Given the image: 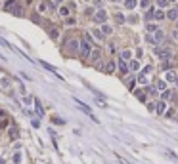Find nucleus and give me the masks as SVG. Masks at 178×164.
I'll return each mask as SVG.
<instances>
[{
	"label": "nucleus",
	"mask_w": 178,
	"mask_h": 164,
	"mask_svg": "<svg viewBox=\"0 0 178 164\" xmlns=\"http://www.w3.org/2000/svg\"><path fill=\"white\" fill-rule=\"evenodd\" d=\"M35 109H36V114H38V117H44V107H42V103H40L38 97L35 99Z\"/></svg>",
	"instance_id": "nucleus-7"
},
{
	"label": "nucleus",
	"mask_w": 178,
	"mask_h": 164,
	"mask_svg": "<svg viewBox=\"0 0 178 164\" xmlns=\"http://www.w3.org/2000/svg\"><path fill=\"white\" fill-rule=\"evenodd\" d=\"M102 31H103V35H111L113 29H111L109 25H106V23H102Z\"/></svg>",
	"instance_id": "nucleus-18"
},
{
	"label": "nucleus",
	"mask_w": 178,
	"mask_h": 164,
	"mask_svg": "<svg viewBox=\"0 0 178 164\" xmlns=\"http://www.w3.org/2000/svg\"><path fill=\"white\" fill-rule=\"evenodd\" d=\"M130 69H132V71H138V69H140V63H138V61H130Z\"/></svg>",
	"instance_id": "nucleus-25"
},
{
	"label": "nucleus",
	"mask_w": 178,
	"mask_h": 164,
	"mask_svg": "<svg viewBox=\"0 0 178 164\" xmlns=\"http://www.w3.org/2000/svg\"><path fill=\"white\" fill-rule=\"evenodd\" d=\"M155 111H157V114H163V113H165V99L157 101V105H155Z\"/></svg>",
	"instance_id": "nucleus-8"
},
{
	"label": "nucleus",
	"mask_w": 178,
	"mask_h": 164,
	"mask_svg": "<svg viewBox=\"0 0 178 164\" xmlns=\"http://www.w3.org/2000/svg\"><path fill=\"white\" fill-rule=\"evenodd\" d=\"M80 55L83 57H90V54H92V44L88 42V40H83V42H80Z\"/></svg>",
	"instance_id": "nucleus-3"
},
{
	"label": "nucleus",
	"mask_w": 178,
	"mask_h": 164,
	"mask_svg": "<svg viewBox=\"0 0 178 164\" xmlns=\"http://www.w3.org/2000/svg\"><path fill=\"white\" fill-rule=\"evenodd\" d=\"M157 4H159V8H165L168 4V0H157Z\"/></svg>",
	"instance_id": "nucleus-29"
},
{
	"label": "nucleus",
	"mask_w": 178,
	"mask_h": 164,
	"mask_svg": "<svg viewBox=\"0 0 178 164\" xmlns=\"http://www.w3.org/2000/svg\"><path fill=\"white\" fill-rule=\"evenodd\" d=\"M163 17H165V13L161 12V10H157V12H155V19H163Z\"/></svg>",
	"instance_id": "nucleus-28"
},
{
	"label": "nucleus",
	"mask_w": 178,
	"mask_h": 164,
	"mask_svg": "<svg viewBox=\"0 0 178 164\" xmlns=\"http://www.w3.org/2000/svg\"><path fill=\"white\" fill-rule=\"evenodd\" d=\"M0 46H6V48H12V46H10V44H8V42H6V40H4V38H0Z\"/></svg>",
	"instance_id": "nucleus-35"
},
{
	"label": "nucleus",
	"mask_w": 178,
	"mask_h": 164,
	"mask_svg": "<svg viewBox=\"0 0 178 164\" xmlns=\"http://www.w3.org/2000/svg\"><path fill=\"white\" fill-rule=\"evenodd\" d=\"M54 2H56V4H61V2H63V0H54Z\"/></svg>",
	"instance_id": "nucleus-38"
},
{
	"label": "nucleus",
	"mask_w": 178,
	"mask_h": 164,
	"mask_svg": "<svg viewBox=\"0 0 178 164\" xmlns=\"http://www.w3.org/2000/svg\"><path fill=\"white\" fill-rule=\"evenodd\" d=\"M60 13L63 15V17H67V15H69V10H67V6H63V8H60Z\"/></svg>",
	"instance_id": "nucleus-23"
},
{
	"label": "nucleus",
	"mask_w": 178,
	"mask_h": 164,
	"mask_svg": "<svg viewBox=\"0 0 178 164\" xmlns=\"http://www.w3.org/2000/svg\"><path fill=\"white\" fill-rule=\"evenodd\" d=\"M119 69H121V73H128V63L125 59H121L119 61Z\"/></svg>",
	"instance_id": "nucleus-12"
},
{
	"label": "nucleus",
	"mask_w": 178,
	"mask_h": 164,
	"mask_svg": "<svg viewBox=\"0 0 178 164\" xmlns=\"http://www.w3.org/2000/svg\"><path fill=\"white\" fill-rule=\"evenodd\" d=\"M115 71V63H109V65H106V73H113Z\"/></svg>",
	"instance_id": "nucleus-26"
},
{
	"label": "nucleus",
	"mask_w": 178,
	"mask_h": 164,
	"mask_svg": "<svg viewBox=\"0 0 178 164\" xmlns=\"http://www.w3.org/2000/svg\"><path fill=\"white\" fill-rule=\"evenodd\" d=\"M50 36H52V38L56 40V38L60 36V31H58V29H52V31H50Z\"/></svg>",
	"instance_id": "nucleus-24"
},
{
	"label": "nucleus",
	"mask_w": 178,
	"mask_h": 164,
	"mask_svg": "<svg viewBox=\"0 0 178 164\" xmlns=\"http://www.w3.org/2000/svg\"><path fill=\"white\" fill-rule=\"evenodd\" d=\"M2 86H4V88H10V80L4 78V80H2Z\"/></svg>",
	"instance_id": "nucleus-36"
},
{
	"label": "nucleus",
	"mask_w": 178,
	"mask_h": 164,
	"mask_svg": "<svg viewBox=\"0 0 178 164\" xmlns=\"http://www.w3.org/2000/svg\"><path fill=\"white\" fill-rule=\"evenodd\" d=\"M67 50L75 54L77 50H80V42H77V40H69V44H67Z\"/></svg>",
	"instance_id": "nucleus-5"
},
{
	"label": "nucleus",
	"mask_w": 178,
	"mask_h": 164,
	"mask_svg": "<svg viewBox=\"0 0 178 164\" xmlns=\"http://www.w3.org/2000/svg\"><path fill=\"white\" fill-rule=\"evenodd\" d=\"M155 55L159 57L161 61H168V59H171V57H172V54H171V50H168V48H157Z\"/></svg>",
	"instance_id": "nucleus-2"
},
{
	"label": "nucleus",
	"mask_w": 178,
	"mask_h": 164,
	"mask_svg": "<svg viewBox=\"0 0 178 164\" xmlns=\"http://www.w3.org/2000/svg\"><path fill=\"white\" fill-rule=\"evenodd\" d=\"M155 88H157V90H161V92H165V90H167V84H165V80H157Z\"/></svg>",
	"instance_id": "nucleus-15"
},
{
	"label": "nucleus",
	"mask_w": 178,
	"mask_h": 164,
	"mask_svg": "<svg viewBox=\"0 0 178 164\" xmlns=\"http://www.w3.org/2000/svg\"><path fill=\"white\" fill-rule=\"evenodd\" d=\"M100 55H102V52H100V50H92V54H90L92 59H100Z\"/></svg>",
	"instance_id": "nucleus-20"
},
{
	"label": "nucleus",
	"mask_w": 178,
	"mask_h": 164,
	"mask_svg": "<svg viewBox=\"0 0 178 164\" xmlns=\"http://www.w3.org/2000/svg\"><path fill=\"white\" fill-rule=\"evenodd\" d=\"M13 162H15V164H19V162H21V155H19V153H15V157H13Z\"/></svg>",
	"instance_id": "nucleus-30"
},
{
	"label": "nucleus",
	"mask_w": 178,
	"mask_h": 164,
	"mask_svg": "<svg viewBox=\"0 0 178 164\" xmlns=\"http://www.w3.org/2000/svg\"><path fill=\"white\" fill-rule=\"evenodd\" d=\"M172 97H176V94L174 92H171V90H165V92H163V95H161V99H172Z\"/></svg>",
	"instance_id": "nucleus-9"
},
{
	"label": "nucleus",
	"mask_w": 178,
	"mask_h": 164,
	"mask_svg": "<svg viewBox=\"0 0 178 164\" xmlns=\"http://www.w3.org/2000/svg\"><path fill=\"white\" fill-rule=\"evenodd\" d=\"M145 29H148V32H155V31H159L155 23H148V25H145Z\"/></svg>",
	"instance_id": "nucleus-16"
},
{
	"label": "nucleus",
	"mask_w": 178,
	"mask_h": 164,
	"mask_svg": "<svg viewBox=\"0 0 178 164\" xmlns=\"http://www.w3.org/2000/svg\"><path fill=\"white\" fill-rule=\"evenodd\" d=\"M167 80H176V75H174V73H168V75H167Z\"/></svg>",
	"instance_id": "nucleus-32"
},
{
	"label": "nucleus",
	"mask_w": 178,
	"mask_h": 164,
	"mask_svg": "<svg viewBox=\"0 0 178 164\" xmlns=\"http://www.w3.org/2000/svg\"><path fill=\"white\" fill-rule=\"evenodd\" d=\"M136 4H138L136 0H125V6H126V10H134V8H136Z\"/></svg>",
	"instance_id": "nucleus-13"
},
{
	"label": "nucleus",
	"mask_w": 178,
	"mask_h": 164,
	"mask_svg": "<svg viewBox=\"0 0 178 164\" xmlns=\"http://www.w3.org/2000/svg\"><path fill=\"white\" fill-rule=\"evenodd\" d=\"M167 17H168V19H172V21H176V19H178V10H176V8H174V10H168Z\"/></svg>",
	"instance_id": "nucleus-11"
},
{
	"label": "nucleus",
	"mask_w": 178,
	"mask_h": 164,
	"mask_svg": "<svg viewBox=\"0 0 178 164\" xmlns=\"http://www.w3.org/2000/svg\"><path fill=\"white\" fill-rule=\"evenodd\" d=\"M140 4H142V8H148V6H149V0H142Z\"/></svg>",
	"instance_id": "nucleus-37"
},
{
	"label": "nucleus",
	"mask_w": 178,
	"mask_h": 164,
	"mask_svg": "<svg viewBox=\"0 0 178 164\" xmlns=\"http://www.w3.org/2000/svg\"><path fill=\"white\" fill-rule=\"evenodd\" d=\"M75 101H77V105H79V107H80V109H83V111H84L86 114H88V117H92V109H90V107H88V105H86V103H83V101H79V99H75ZM92 118H94V117H92ZM94 120H96V118H94Z\"/></svg>",
	"instance_id": "nucleus-6"
},
{
	"label": "nucleus",
	"mask_w": 178,
	"mask_h": 164,
	"mask_svg": "<svg viewBox=\"0 0 178 164\" xmlns=\"http://www.w3.org/2000/svg\"><path fill=\"white\" fill-rule=\"evenodd\" d=\"M130 52H128V50H123V52H121V59H125V61H130Z\"/></svg>",
	"instance_id": "nucleus-14"
},
{
	"label": "nucleus",
	"mask_w": 178,
	"mask_h": 164,
	"mask_svg": "<svg viewBox=\"0 0 178 164\" xmlns=\"http://www.w3.org/2000/svg\"><path fill=\"white\" fill-rule=\"evenodd\" d=\"M17 136H19V132H17V128H12V130H10V137H12V139H15V137H17Z\"/></svg>",
	"instance_id": "nucleus-22"
},
{
	"label": "nucleus",
	"mask_w": 178,
	"mask_h": 164,
	"mask_svg": "<svg viewBox=\"0 0 178 164\" xmlns=\"http://www.w3.org/2000/svg\"><path fill=\"white\" fill-rule=\"evenodd\" d=\"M92 36H96L98 40H102V38H103V31H98V29L92 31Z\"/></svg>",
	"instance_id": "nucleus-19"
},
{
	"label": "nucleus",
	"mask_w": 178,
	"mask_h": 164,
	"mask_svg": "<svg viewBox=\"0 0 178 164\" xmlns=\"http://www.w3.org/2000/svg\"><path fill=\"white\" fill-rule=\"evenodd\" d=\"M40 65H42V67H44L46 71H52L54 75H58V71H56V67H54V65H50V63H46V61H40ZM58 76H60V75H58Z\"/></svg>",
	"instance_id": "nucleus-10"
},
{
	"label": "nucleus",
	"mask_w": 178,
	"mask_h": 164,
	"mask_svg": "<svg viewBox=\"0 0 178 164\" xmlns=\"http://www.w3.org/2000/svg\"><path fill=\"white\" fill-rule=\"evenodd\" d=\"M176 84H178V78H176Z\"/></svg>",
	"instance_id": "nucleus-41"
},
{
	"label": "nucleus",
	"mask_w": 178,
	"mask_h": 164,
	"mask_svg": "<svg viewBox=\"0 0 178 164\" xmlns=\"http://www.w3.org/2000/svg\"><path fill=\"white\" fill-rule=\"evenodd\" d=\"M153 17H155V10H148V12H145V19H148V21H151Z\"/></svg>",
	"instance_id": "nucleus-17"
},
{
	"label": "nucleus",
	"mask_w": 178,
	"mask_h": 164,
	"mask_svg": "<svg viewBox=\"0 0 178 164\" xmlns=\"http://www.w3.org/2000/svg\"><path fill=\"white\" fill-rule=\"evenodd\" d=\"M138 82H140V84H144V86L148 84V78H145V73H142V75L138 76Z\"/></svg>",
	"instance_id": "nucleus-21"
},
{
	"label": "nucleus",
	"mask_w": 178,
	"mask_h": 164,
	"mask_svg": "<svg viewBox=\"0 0 178 164\" xmlns=\"http://www.w3.org/2000/svg\"><path fill=\"white\" fill-rule=\"evenodd\" d=\"M111 2H119V0H111Z\"/></svg>",
	"instance_id": "nucleus-39"
},
{
	"label": "nucleus",
	"mask_w": 178,
	"mask_h": 164,
	"mask_svg": "<svg viewBox=\"0 0 178 164\" xmlns=\"http://www.w3.org/2000/svg\"><path fill=\"white\" fill-rule=\"evenodd\" d=\"M126 86H128V90H132V88H134V80L130 78V80H128V82H126Z\"/></svg>",
	"instance_id": "nucleus-34"
},
{
	"label": "nucleus",
	"mask_w": 178,
	"mask_h": 164,
	"mask_svg": "<svg viewBox=\"0 0 178 164\" xmlns=\"http://www.w3.org/2000/svg\"><path fill=\"white\" fill-rule=\"evenodd\" d=\"M168 2H176V0H168Z\"/></svg>",
	"instance_id": "nucleus-40"
},
{
	"label": "nucleus",
	"mask_w": 178,
	"mask_h": 164,
	"mask_svg": "<svg viewBox=\"0 0 178 164\" xmlns=\"http://www.w3.org/2000/svg\"><path fill=\"white\" fill-rule=\"evenodd\" d=\"M115 21H117V23H123V21H125V17H123L121 13H117V15H115Z\"/></svg>",
	"instance_id": "nucleus-31"
},
{
	"label": "nucleus",
	"mask_w": 178,
	"mask_h": 164,
	"mask_svg": "<svg viewBox=\"0 0 178 164\" xmlns=\"http://www.w3.org/2000/svg\"><path fill=\"white\" fill-rule=\"evenodd\" d=\"M145 40L151 42V44H161V42L165 40V32H163V31H155V32H153V36L148 35V38H145Z\"/></svg>",
	"instance_id": "nucleus-1"
},
{
	"label": "nucleus",
	"mask_w": 178,
	"mask_h": 164,
	"mask_svg": "<svg viewBox=\"0 0 178 164\" xmlns=\"http://www.w3.org/2000/svg\"><path fill=\"white\" fill-rule=\"evenodd\" d=\"M136 97H138L140 101H145V94L144 92H136Z\"/></svg>",
	"instance_id": "nucleus-27"
},
{
	"label": "nucleus",
	"mask_w": 178,
	"mask_h": 164,
	"mask_svg": "<svg viewBox=\"0 0 178 164\" xmlns=\"http://www.w3.org/2000/svg\"><path fill=\"white\" fill-rule=\"evenodd\" d=\"M128 21H130V23H136V21H138V15H130V17H128Z\"/></svg>",
	"instance_id": "nucleus-33"
},
{
	"label": "nucleus",
	"mask_w": 178,
	"mask_h": 164,
	"mask_svg": "<svg viewBox=\"0 0 178 164\" xmlns=\"http://www.w3.org/2000/svg\"><path fill=\"white\" fill-rule=\"evenodd\" d=\"M106 17H107L106 10H98V12H96V15H94V21L102 25V23H106Z\"/></svg>",
	"instance_id": "nucleus-4"
}]
</instances>
